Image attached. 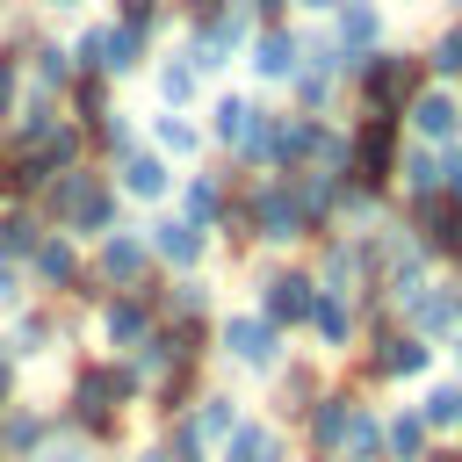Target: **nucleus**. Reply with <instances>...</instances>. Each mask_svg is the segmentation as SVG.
<instances>
[{"label":"nucleus","instance_id":"nucleus-1","mask_svg":"<svg viewBox=\"0 0 462 462\" xmlns=\"http://www.w3.org/2000/svg\"><path fill=\"white\" fill-rule=\"evenodd\" d=\"M36 195H43V209H51L72 238H108V231H116V188H108L94 166H65V173H51Z\"/></svg>","mask_w":462,"mask_h":462},{"label":"nucleus","instance_id":"nucleus-2","mask_svg":"<svg viewBox=\"0 0 462 462\" xmlns=\"http://www.w3.org/2000/svg\"><path fill=\"white\" fill-rule=\"evenodd\" d=\"M354 87H361V116H404V101L426 87V58L419 51H368V58H354Z\"/></svg>","mask_w":462,"mask_h":462},{"label":"nucleus","instance_id":"nucleus-3","mask_svg":"<svg viewBox=\"0 0 462 462\" xmlns=\"http://www.w3.org/2000/svg\"><path fill=\"white\" fill-rule=\"evenodd\" d=\"M238 202H245V217H253V238H267V245L318 238V224L303 217V202H296V180H289V173H253V188H245Z\"/></svg>","mask_w":462,"mask_h":462},{"label":"nucleus","instance_id":"nucleus-4","mask_svg":"<svg viewBox=\"0 0 462 462\" xmlns=\"http://www.w3.org/2000/svg\"><path fill=\"white\" fill-rule=\"evenodd\" d=\"M397 123L404 116H361L354 130H346V188H361V195H383L390 188V173H397Z\"/></svg>","mask_w":462,"mask_h":462},{"label":"nucleus","instance_id":"nucleus-5","mask_svg":"<svg viewBox=\"0 0 462 462\" xmlns=\"http://www.w3.org/2000/svg\"><path fill=\"white\" fill-rule=\"evenodd\" d=\"M397 310H404V332H419V339H433V346H448L455 339V325H462V289L455 282H411L404 296H397Z\"/></svg>","mask_w":462,"mask_h":462},{"label":"nucleus","instance_id":"nucleus-6","mask_svg":"<svg viewBox=\"0 0 462 462\" xmlns=\"http://www.w3.org/2000/svg\"><path fill=\"white\" fill-rule=\"evenodd\" d=\"M137 368L130 361H87L79 375H72V411L65 419H87V411H130L137 404Z\"/></svg>","mask_w":462,"mask_h":462},{"label":"nucleus","instance_id":"nucleus-7","mask_svg":"<svg viewBox=\"0 0 462 462\" xmlns=\"http://www.w3.org/2000/svg\"><path fill=\"white\" fill-rule=\"evenodd\" d=\"M217 346H224L238 368H253V375H274V368H282V325L260 318V310L224 318V325H217Z\"/></svg>","mask_w":462,"mask_h":462},{"label":"nucleus","instance_id":"nucleus-8","mask_svg":"<svg viewBox=\"0 0 462 462\" xmlns=\"http://www.w3.org/2000/svg\"><path fill=\"white\" fill-rule=\"evenodd\" d=\"M404 231L419 238L426 260H462V202H455L448 188L411 195V224H404Z\"/></svg>","mask_w":462,"mask_h":462},{"label":"nucleus","instance_id":"nucleus-9","mask_svg":"<svg viewBox=\"0 0 462 462\" xmlns=\"http://www.w3.org/2000/svg\"><path fill=\"white\" fill-rule=\"evenodd\" d=\"M72 58H79V72H101V79H123V72H137V65H144V29H130V22H108V29H87V36L72 43Z\"/></svg>","mask_w":462,"mask_h":462},{"label":"nucleus","instance_id":"nucleus-10","mask_svg":"<svg viewBox=\"0 0 462 462\" xmlns=\"http://www.w3.org/2000/svg\"><path fill=\"white\" fill-rule=\"evenodd\" d=\"M94 282H101V289H144V282H152V245H144V231H108V238H94Z\"/></svg>","mask_w":462,"mask_h":462},{"label":"nucleus","instance_id":"nucleus-11","mask_svg":"<svg viewBox=\"0 0 462 462\" xmlns=\"http://www.w3.org/2000/svg\"><path fill=\"white\" fill-rule=\"evenodd\" d=\"M152 325H159V289H152V282H144V289H116V303L101 310V339H108V346H123V354H130V346H144V332H152Z\"/></svg>","mask_w":462,"mask_h":462},{"label":"nucleus","instance_id":"nucleus-12","mask_svg":"<svg viewBox=\"0 0 462 462\" xmlns=\"http://www.w3.org/2000/svg\"><path fill=\"white\" fill-rule=\"evenodd\" d=\"M310 303H318V274H303V267H274V274L260 282V318H274L282 332L303 325Z\"/></svg>","mask_w":462,"mask_h":462},{"label":"nucleus","instance_id":"nucleus-13","mask_svg":"<svg viewBox=\"0 0 462 462\" xmlns=\"http://www.w3.org/2000/svg\"><path fill=\"white\" fill-rule=\"evenodd\" d=\"M296 65H303V36H296V29L267 22V29L245 36V72H253V79H289Z\"/></svg>","mask_w":462,"mask_h":462},{"label":"nucleus","instance_id":"nucleus-14","mask_svg":"<svg viewBox=\"0 0 462 462\" xmlns=\"http://www.w3.org/2000/svg\"><path fill=\"white\" fill-rule=\"evenodd\" d=\"M426 368H433V339H419V332H390V339L361 361L368 383H404V375H426Z\"/></svg>","mask_w":462,"mask_h":462},{"label":"nucleus","instance_id":"nucleus-15","mask_svg":"<svg viewBox=\"0 0 462 462\" xmlns=\"http://www.w3.org/2000/svg\"><path fill=\"white\" fill-rule=\"evenodd\" d=\"M404 123L419 130V144H455V137H462V101L440 94V87H419V94L404 101Z\"/></svg>","mask_w":462,"mask_h":462},{"label":"nucleus","instance_id":"nucleus-16","mask_svg":"<svg viewBox=\"0 0 462 462\" xmlns=\"http://www.w3.org/2000/svg\"><path fill=\"white\" fill-rule=\"evenodd\" d=\"M346 419H354V390H318V397L303 404V440H310V455H339Z\"/></svg>","mask_w":462,"mask_h":462},{"label":"nucleus","instance_id":"nucleus-17","mask_svg":"<svg viewBox=\"0 0 462 462\" xmlns=\"http://www.w3.org/2000/svg\"><path fill=\"white\" fill-rule=\"evenodd\" d=\"M282 130H289V116L282 108H253V123H245V137H238V166L245 173H282Z\"/></svg>","mask_w":462,"mask_h":462},{"label":"nucleus","instance_id":"nucleus-18","mask_svg":"<svg viewBox=\"0 0 462 462\" xmlns=\"http://www.w3.org/2000/svg\"><path fill=\"white\" fill-rule=\"evenodd\" d=\"M144 245H152V260H166V267L195 274V267H202V253H209V231H195L188 217H159V224L144 231Z\"/></svg>","mask_w":462,"mask_h":462},{"label":"nucleus","instance_id":"nucleus-19","mask_svg":"<svg viewBox=\"0 0 462 462\" xmlns=\"http://www.w3.org/2000/svg\"><path fill=\"white\" fill-rule=\"evenodd\" d=\"M22 267H29V282H43V289H79V245H72V231H43Z\"/></svg>","mask_w":462,"mask_h":462},{"label":"nucleus","instance_id":"nucleus-20","mask_svg":"<svg viewBox=\"0 0 462 462\" xmlns=\"http://www.w3.org/2000/svg\"><path fill=\"white\" fill-rule=\"evenodd\" d=\"M339 14V51H346V72H354V58H368V51H383V7L375 0H339L332 7Z\"/></svg>","mask_w":462,"mask_h":462},{"label":"nucleus","instance_id":"nucleus-21","mask_svg":"<svg viewBox=\"0 0 462 462\" xmlns=\"http://www.w3.org/2000/svg\"><path fill=\"white\" fill-rule=\"evenodd\" d=\"M123 195H137V202H166V195H173V166H166V152L130 144V152H123Z\"/></svg>","mask_w":462,"mask_h":462},{"label":"nucleus","instance_id":"nucleus-22","mask_svg":"<svg viewBox=\"0 0 462 462\" xmlns=\"http://www.w3.org/2000/svg\"><path fill=\"white\" fill-rule=\"evenodd\" d=\"M43 440H51V419L43 411H29V404H7L0 411V462H36Z\"/></svg>","mask_w":462,"mask_h":462},{"label":"nucleus","instance_id":"nucleus-23","mask_svg":"<svg viewBox=\"0 0 462 462\" xmlns=\"http://www.w3.org/2000/svg\"><path fill=\"white\" fill-rule=\"evenodd\" d=\"M224 462H289V440L274 419H238L224 433Z\"/></svg>","mask_w":462,"mask_h":462},{"label":"nucleus","instance_id":"nucleus-24","mask_svg":"<svg viewBox=\"0 0 462 462\" xmlns=\"http://www.w3.org/2000/svg\"><path fill=\"white\" fill-rule=\"evenodd\" d=\"M303 332H318V346H325V354H346V346H354V303H346L339 289H318V303H310Z\"/></svg>","mask_w":462,"mask_h":462},{"label":"nucleus","instance_id":"nucleus-25","mask_svg":"<svg viewBox=\"0 0 462 462\" xmlns=\"http://www.w3.org/2000/svg\"><path fill=\"white\" fill-rule=\"evenodd\" d=\"M152 152H166V159H195V152H202V123H195L188 108H159V116H152Z\"/></svg>","mask_w":462,"mask_h":462},{"label":"nucleus","instance_id":"nucleus-26","mask_svg":"<svg viewBox=\"0 0 462 462\" xmlns=\"http://www.w3.org/2000/svg\"><path fill=\"white\" fill-rule=\"evenodd\" d=\"M224 173H195L188 188H180V217L195 224V231H217V217H224Z\"/></svg>","mask_w":462,"mask_h":462},{"label":"nucleus","instance_id":"nucleus-27","mask_svg":"<svg viewBox=\"0 0 462 462\" xmlns=\"http://www.w3.org/2000/svg\"><path fill=\"white\" fill-rule=\"evenodd\" d=\"M22 79H36L43 94L72 87V51H65V43H29V51H22Z\"/></svg>","mask_w":462,"mask_h":462},{"label":"nucleus","instance_id":"nucleus-28","mask_svg":"<svg viewBox=\"0 0 462 462\" xmlns=\"http://www.w3.org/2000/svg\"><path fill=\"white\" fill-rule=\"evenodd\" d=\"M238 419H245V411H238V397H224V390L195 397V411H188V426H195V440H202V448H217V440H224Z\"/></svg>","mask_w":462,"mask_h":462},{"label":"nucleus","instance_id":"nucleus-29","mask_svg":"<svg viewBox=\"0 0 462 462\" xmlns=\"http://www.w3.org/2000/svg\"><path fill=\"white\" fill-rule=\"evenodd\" d=\"M397 180L411 195H433V188H448V159L433 144H411V152H397Z\"/></svg>","mask_w":462,"mask_h":462},{"label":"nucleus","instance_id":"nucleus-30","mask_svg":"<svg viewBox=\"0 0 462 462\" xmlns=\"http://www.w3.org/2000/svg\"><path fill=\"white\" fill-rule=\"evenodd\" d=\"M36 238H43V217H36L29 202L0 209V260H29V253H36Z\"/></svg>","mask_w":462,"mask_h":462},{"label":"nucleus","instance_id":"nucleus-31","mask_svg":"<svg viewBox=\"0 0 462 462\" xmlns=\"http://www.w3.org/2000/svg\"><path fill=\"white\" fill-rule=\"evenodd\" d=\"M339 455H346V462H383V411L354 404V419H346V440H339Z\"/></svg>","mask_w":462,"mask_h":462},{"label":"nucleus","instance_id":"nucleus-32","mask_svg":"<svg viewBox=\"0 0 462 462\" xmlns=\"http://www.w3.org/2000/svg\"><path fill=\"white\" fill-rule=\"evenodd\" d=\"M411 411H419V426H426V433H455V426H462V383H433Z\"/></svg>","mask_w":462,"mask_h":462},{"label":"nucleus","instance_id":"nucleus-33","mask_svg":"<svg viewBox=\"0 0 462 462\" xmlns=\"http://www.w3.org/2000/svg\"><path fill=\"white\" fill-rule=\"evenodd\" d=\"M383 455H390V462H426V426H419V411L383 419Z\"/></svg>","mask_w":462,"mask_h":462},{"label":"nucleus","instance_id":"nucleus-34","mask_svg":"<svg viewBox=\"0 0 462 462\" xmlns=\"http://www.w3.org/2000/svg\"><path fill=\"white\" fill-rule=\"evenodd\" d=\"M195 87H202V72L188 65V51H173V58L159 65V101H166V108H188V101H195Z\"/></svg>","mask_w":462,"mask_h":462},{"label":"nucleus","instance_id":"nucleus-35","mask_svg":"<svg viewBox=\"0 0 462 462\" xmlns=\"http://www.w3.org/2000/svg\"><path fill=\"white\" fill-rule=\"evenodd\" d=\"M87 144H101V152H108V159H123V152H130V144H137V123H130V116H123V108H101V116H94V123H87Z\"/></svg>","mask_w":462,"mask_h":462},{"label":"nucleus","instance_id":"nucleus-36","mask_svg":"<svg viewBox=\"0 0 462 462\" xmlns=\"http://www.w3.org/2000/svg\"><path fill=\"white\" fill-rule=\"evenodd\" d=\"M245 123H253V101H245V94H224V101L209 108V137H217V144H231V152H238Z\"/></svg>","mask_w":462,"mask_h":462},{"label":"nucleus","instance_id":"nucleus-37","mask_svg":"<svg viewBox=\"0 0 462 462\" xmlns=\"http://www.w3.org/2000/svg\"><path fill=\"white\" fill-rule=\"evenodd\" d=\"M332 79H339L332 65H296V72H289V87H296V101H303L296 116H310V108H325V101H332Z\"/></svg>","mask_w":462,"mask_h":462},{"label":"nucleus","instance_id":"nucleus-38","mask_svg":"<svg viewBox=\"0 0 462 462\" xmlns=\"http://www.w3.org/2000/svg\"><path fill=\"white\" fill-rule=\"evenodd\" d=\"M108 108V79L101 72H72V123H94Z\"/></svg>","mask_w":462,"mask_h":462},{"label":"nucleus","instance_id":"nucleus-39","mask_svg":"<svg viewBox=\"0 0 462 462\" xmlns=\"http://www.w3.org/2000/svg\"><path fill=\"white\" fill-rule=\"evenodd\" d=\"M426 65H433L440 79H462V22H448V29L433 36V51H426Z\"/></svg>","mask_w":462,"mask_h":462},{"label":"nucleus","instance_id":"nucleus-40","mask_svg":"<svg viewBox=\"0 0 462 462\" xmlns=\"http://www.w3.org/2000/svg\"><path fill=\"white\" fill-rule=\"evenodd\" d=\"M166 310H173V318H209V289H202L195 274H180V282L166 289Z\"/></svg>","mask_w":462,"mask_h":462},{"label":"nucleus","instance_id":"nucleus-41","mask_svg":"<svg viewBox=\"0 0 462 462\" xmlns=\"http://www.w3.org/2000/svg\"><path fill=\"white\" fill-rule=\"evenodd\" d=\"M318 397V368H296V375H282V411H303Z\"/></svg>","mask_w":462,"mask_h":462},{"label":"nucleus","instance_id":"nucleus-42","mask_svg":"<svg viewBox=\"0 0 462 462\" xmlns=\"http://www.w3.org/2000/svg\"><path fill=\"white\" fill-rule=\"evenodd\" d=\"M14 94H22V51H0V123L14 116Z\"/></svg>","mask_w":462,"mask_h":462},{"label":"nucleus","instance_id":"nucleus-43","mask_svg":"<svg viewBox=\"0 0 462 462\" xmlns=\"http://www.w3.org/2000/svg\"><path fill=\"white\" fill-rule=\"evenodd\" d=\"M43 339H58V325H51V318H22V332H14V354H43Z\"/></svg>","mask_w":462,"mask_h":462},{"label":"nucleus","instance_id":"nucleus-44","mask_svg":"<svg viewBox=\"0 0 462 462\" xmlns=\"http://www.w3.org/2000/svg\"><path fill=\"white\" fill-rule=\"evenodd\" d=\"M116 22H130V29H144V36H152V22H159V0H116Z\"/></svg>","mask_w":462,"mask_h":462},{"label":"nucleus","instance_id":"nucleus-45","mask_svg":"<svg viewBox=\"0 0 462 462\" xmlns=\"http://www.w3.org/2000/svg\"><path fill=\"white\" fill-rule=\"evenodd\" d=\"M22 303V260H0V310Z\"/></svg>","mask_w":462,"mask_h":462},{"label":"nucleus","instance_id":"nucleus-46","mask_svg":"<svg viewBox=\"0 0 462 462\" xmlns=\"http://www.w3.org/2000/svg\"><path fill=\"white\" fill-rule=\"evenodd\" d=\"M238 7L253 14V29H267V22H282V7H289V0H238Z\"/></svg>","mask_w":462,"mask_h":462},{"label":"nucleus","instance_id":"nucleus-47","mask_svg":"<svg viewBox=\"0 0 462 462\" xmlns=\"http://www.w3.org/2000/svg\"><path fill=\"white\" fill-rule=\"evenodd\" d=\"M0 390H14V368H7V339H0Z\"/></svg>","mask_w":462,"mask_h":462},{"label":"nucleus","instance_id":"nucleus-48","mask_svg":"<svg viewBox=\"0 0 462 462\" xmlns=\"http://www.w3.org/2000/svg\"><path fill=\"white\" fill-rule=\"evenodd\" d=\"M426 462H462V448H426Z\"/></svg>","mask_w":462,"mask_h":462},{"label":"nucleus","instance_id":"nucleus-49","mask_svg":"<svg viewBox=\"0 0 462 462\" xmlns=\"http://www.w3.org/2000/svg\"><path fill=\"white\" fill-rule=\"evenodd\" d=\"M296 7H310V14H332V7H339V0H296Z\"/></svg>","mask_w":462,"mask_h":462},{"label":"nucleus","instance_id":"nucleus-50","mask_svg":"<svg viewBox=\"0 0 462 462\" xmlns=\"http://www.w3.org/2000/svg\"><path fill=\"white\" fill-rule=\"evenodd\" d=\"M144 462H173V455H166V448H144Z\"/></svg>","mask_w":462,"mask_h":462},{"label":"nucleus","instance_id":"nucleus-51","mask_svg":"<svg viewBox=\"0 0 462 462\" xmlns=\"http://www.w3.org/2000/svg\"><path fill=\"white\" fill-rule=\"evenodd\" d=\"M36 7H58V14H65V7H79V0H36Z\"/></svg>","mask_w":462,"mask_h":462},{"label":"nucleus","instance_id":"nucleus-52","mask_svg":"<svg viewBox=\"0 0 462 462\" xmlns=\"http://www.w3.org/2000/svg\"><path fill=\"white\" fill-rule=\"evenodd\" d=\"M448 346H455V354H462V325H455V339H448Z\"/></svg>","mask_w":462,"mask_h":462},{"label":"nucleus","instance_id":"nucleus-53","mask_svg":"<svg viewBox=\"0 0 462 462\" xmlns=\"http://www.w3.org/2000/svg\"><path fill=\"white\" fill-rule=\"evenodd\" d=\"M72 462H94V455H72Z\"/></svg>","mask_w":462,"mask_h":462},{"label":"nucleus","instance_id":"nucleus-54","mask_svg":"<svg viewBox=\"0 0 462 462\" xmlns=\"http://www.w3.org/2000/svg\"><path fill=\"white\" fill-rule=\"evenodd\" d=\"M332 462H346V455H332Z\"/></svg>","mask_w":462,"mask_h":462},{"label":"nucleus","instance_id":"nucleus-55","mask_svg":"<svg viewBox=\"0 0 462 462\" xmlns=\"http://www.w3.org/2000/svg\"><path fill=\"white\" fill-rule=\"evenodd\" d=\"M455 7H462V0H455Z\"/></svg>","mask_w":462,"mask_h":462},{"label":"nucleus","instance_id":"nucleus-56","mask_svg":"<svg viewBox=\"0 0 462 462\" xmlns=\"http://www.w3.org/2000/svg\"><path fill=\"white\" fill-rule=\"evenodd\" d=\"M0 195H7V188H0Z\"/></svg>","mask_w":462,"mask_h":462},{"label":"nucleus","instance_id":"nucleus-57","mask_svg":"<svg viewBox=\"0 0 462 462\" xmlns=\"http://www.w3.org/2000/svg\"><path fill=\"white\" fill-rule=\"evenodd\" d=\"M0 397H7V390H0Z\"/></svg>","mask_w":462,"mask_h":462},{"label":"nucleus","instance_id":"nucleus-58","mask_svg":"<svg viewBox=\"0 0 462 462\" xmlns=\"http://www.w3.org/2000/svg\"><path fill=\"white\" fill-rule=\"evenodd\" d=\"M455 433H462V426H455Z\"/></svg>","mask_w":462,"mask_h":462}]
</instances>
